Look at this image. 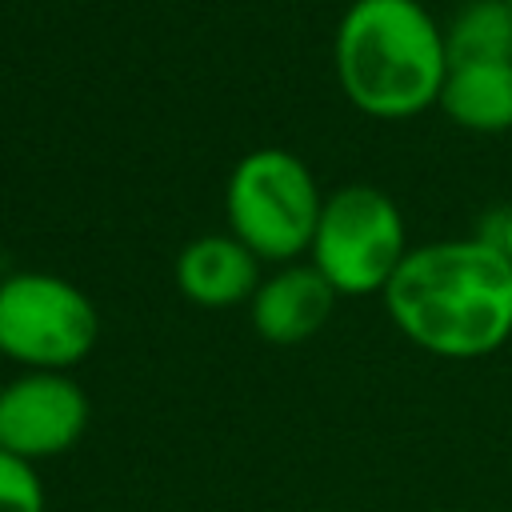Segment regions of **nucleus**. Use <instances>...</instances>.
I'll use <instances>...</instances> for the list:
<instances>
[{"label":"nucleus","mask_w":512,"mask_h":512,"mask_svg":"<svg viewBox=\"0 0 512 512\" xmlns=\"http://www.w3.org/2000/svg\"><path fill=\"white\" fill-rule=\"evenodd\" d=\"M508 4H512V0H508Z\"/></svg>","instance_id":"obj_13"},{"label":"nucleus","mask_w":512,"mask_h":512,"mask_svg":"<svg viewBox=\"0 0 512 512\" xmlns=\"http://www.w3.org/2000/svg\"><path fill=\"white\" fill-rule=\"evenodd\" d=\"M396 332L444 360H480L512 336V260L484 236L408 248L380 292Z\"/></svg>","instance_id":"obj_1"},{"label":"nucleus","mask_w":512,"mask_h":512,"mask_svg":"<svg viewBox=\"0 0 512 512\" xmlns=\"http://www.w3.org/2000/svg\"><path fill=\"white\" fill-rule=\"evenodd\" d=\"M344 100L372 120H412L448 76L444 24L420 0H352L332 36Z\"/></svg>","instance_id":"obj_2"},{"label":"nucleus","mask_w":512,"mask_h":512,"mask_svg":"<svg viewBox=\"0 0 512 512\" xmlns=\"http://www.w3.org/2000/svg\"><path fill=\"white\" fill-rule=\"evenodd\" d=\"M88 428V396L68 372H16L0 384V448L40 464L68 452Z\"/></svg>","instance_id":"obj_6"},{"label":"nucleus","mask_w":512,"mask_h":512,"mask_svg":"<svg viewBox=\"0 0 512 512\" xmlns=\"http://www.w3.org/2000/svg\"><path fill=\"white\" fill-rule=\"evenodd\" d=\"M408 256V228L396 200L372 184H344L324 196L308 264L336 296L384 292Z\"/></svg>","instance_id":"obj_5"},{"label":"nucleus","mask_w":512,"mask_h":512,"mask_svg":"<svg viewBox=\"0 0 512 512\" xmlns=\"http://www.w3.org/2000/svg\"><path fill=\"white\" fill-rule=\"evenodd\" d=\"M324 192L312 168L276 144L244 152L224 184L228 232L264 264H292L308 256Z\"/></svg>","instance_id":"obj_3"},{"label":"nucleus","mask_w":512,"mask_h":512,"mask_svg":"<svg viewBox=\"0 0 512 512\" xmlns=\"http://www.w3.org/2000/svg\"><path fill=\"white\" fill-rule=\"evenodd\" d=\"M480 236H484V240H492V244L512 260V204H508V208L492 220V228H488V232H480Z\"/></svg>","instance_id":"obj_12"},{"label":"nucleus","mask_w":512,"mask_h":512,"mask_svg":"<svg viewBox=\"0 0 512 512\" xmlns=\"http://www.w3.org/2000/svg\"><path fill=\"white\" fill-rule=\"evenodd\" d=\"M436 108L468 132H508L512 128V60L488 64H448Z\"/></svg>","instance_id":"obj_9"},{"label":"nucleus","mask_w":512,"mask_h":512,"mask_svg":"<svg viewBox=\"0 0 512 512\" xmlns=\"http://www.w3.org/2000/svg\"><path fill=\"white\" fill-rule=\"evenodd\" d=\"M0 512H48L40 468L0 448Z\"/></svg>","instance_id":"obj_11"},{"label":"nucleus","mask_w":512,"mask_h":512,"mask_svg":"<svg viewBox=\"0 0 512 512\" xmlns=\"http://www.w3.org/2000/svg\"><path fill=\"white\" fill-rule=\"evenodd\" d=\"M260 264L264 260L224 228V232L188 240L176 256L172 276H176V288L184 300H192L196 308L224 312V308L252 300L256 284L264 280Z\"/></svg>","instance_id":"obj_8"},{"label":"nucleus","mask_w":512,"mask_h":512,"mask_svg":"<svg viewBox=\"0 0 512 512\" xmlns=\"http://www.w3.org/2000/svg\"><path fill=\"white\" fill-rule=\"evenodd\" d=\"M100 336V312L60 272L20 268L0 280V356L24 372H68Z\"/></svg>","instance_id":"obj_4"},{"label":"nucleus","mask_w":512,"mask_h":512,"mask_svg":"<svg viewBox=\"0 0 512 512\" xmlns=\"http://www.w3.org/2000/svg\"><path fill=\"white\" fill-rule=\"evenodd\" d=\"M444 48H448V64L512 60V4L468 0L444 24Z\"/></svg>","instance_id":"obj_10"},{"label":"nucleus","mask_w":512,"mask_h":512,"mask_svg":"<svg viewBox=\"0 0 512 512\" xmlns=\"http://www.w3.org/2000/svg\"><path fill=\"white\" fill-rule=\"evenodd\" d=\"M336 300L340 296L332 292V284L308 260H292V264H276L256 284L248 300V320L264 344L292 348L312 340L328 324Z\"/></svg>","instance_id":"obj_7"}]
</instances>
